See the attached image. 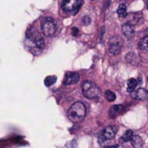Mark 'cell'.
Wrapping results in <instances>:
<instances>
[{
  "instance_id": "cell-7",
  "label": "cell",
  "mask_w": 148,
  "mask_h": 148,
  "mask_svg": "<svg viewBox=\"0 0 148 148\" xmlns=\"http://www.w3.org/2000/svg\"><path fill=\"white\" fill-rule=\"evenodd\" d=\"M80 80V75L76 72H68L65 75L64 80H63V84L65 86L68 85H73L79 82Z\"/></svg>"
},
{
  "instance_id": "cell-2",
  "label": "cell",
  "mask_w": 148,
  "mask_h": 148,
  "mask_svg": "<svg viewBox=\"0 0 148 148\" xmlns=\"http://www.w3.org/2000/svg\"><path fill=\"white\" fill-rule=\"evenodd\" d=\"M85 115H86L85 105L80 101L74 103L69 108L68 114L69 119L74 123H78L82 121L85 118Z\"/></svg>"
},
{
  "instance_id": "cell-17",
  "label": "cell",
  "mask_w": 148,
  "mask_h": 148,
  "mask_svg": "<svg viewBox=\"0 0 148 148\" xmlns=\"http://www.w3.org/2000/svg\"><path fill=\"white\" fill-rule=\"evenodd\" d=\"M137 81L134 79V78H132V79H129L128 82H127V91L129 93H132L135 90L136 87H137Z\"/></svg>"
},
{
  "instance_id": "cell-5",
  "label": "cell",
  "mask_w": 148,
  "mask_h": 148,
  "mask_svg": "<svg viewBox=\"0 0 148 148\" xmlns=\"http://www.w3.org/2000/svg\"><path fill=\"white\" fill-rule=\"evenodd\" d=\"M118 132V127H115V126H109V127H107L103 131L102 133L101 134L100 137H99V141L100 143H102L103 141L107 140H111V139H114V136L116 135Z\"/></svg>"
},
{
  "instance_id": "cell-6",
  "label": "cell",
  "mask_w": 148,
  "mask_h": 148,
  "mask_svg": "<svg viewBox=\"0 0 148 148\" xmlns=\"http://www.w3.org/2000/svg\"><path fill=\"white\" fill-rule=\"evenodd\" d=\"M121 51V40L118 36H113L110 39L109 52L112 55H118Z\"/></svg>"
},
{
  "instance_id": "cell-24",
  "label": "cell",
  "mask_w": 148,
  "mask_h": 148,
  "mask_svg": "<svg viewBox=\"0 0 148 148\" xmlns=\"http://www.w3.org/2000/svg\"><path fill=\"white\" fill-rule=\"evenodd\" d=\"M147 10H148V0H147Z\"/></svg>"
},
{
  "instance_id": "cell-4",
  "label": "cell",
  "mask_w": 148,
  "mask_h": 148,
  "mask_svg": "<svg viewBox=\"0 0 148 148\" xmlns=\"http://www.w3.org/2000/svg\"><path fill=\"white\" fill-rule=\"evenodd\" d=\"M42 32L46 36H53L56 31V25L55 20L52 17L47 16L42 20L41 23Z\"/></svg>"
},
{
  "instance_id": "cell-16",
  "label": "cell",
  "mask_w": 148,
  "mask_h": 148,
  "mask_svg": "<svg viewBox=\"0 0 148 148\" xmlns=\"http://www.w3.org/2000/svg\"><path fill=\"white\" fill-rule=\"evenodd\" d=\"M139 49L141 51H147L148 50V36H144L140 39L139 42Z\"/></svg>"
},
{
  "instance_id": "cell-11",
  "label": "cell",
  "mask_w": 148,
  "mask_h": 148,
  "mask_svg": "<svg viewBox=\"0 0 148 148\" xmlns=\"http://www.w3.org/2000/svg\"><path fill=\"white\" fill-rule=\"evenodd\" d=\"M122 33L124 34V36L127 38H132L134 36V25L127 23L125 24L122 25Z\"/></svg>"
},
{
  "instance_id": "cell-9",
  "label": "cell",
  "mask_w": 148,
  "mask_h": 148,
  "mask_svg": "<svg viewBox=\"0 0 148 148\" xmlns=\"http://www.w3.org/2000/svg\"><path fill=\"white\" fill-rule=\"evenodd\" d=\"M78 5V0H62V9L65 12L73 11Z\"/></svg>"
},
{
  "instance_id": "cell-21",
  "label": "cell",
  "mask_w": 148,
  "mask_h": 148,
  "mask_svg": "<svg viewBox=\"0 0 148 148\" xmlns=\"http://www.w3.org/2000/svg\"><path fill=\"white\" fill-rule=\"evenodd\" d=\"M82 23L84 24V25H88V24H90L91 23V18L88 16H85L83 18H82Z\"/></svg>"
},
{
  "instance_id": "cell-20",
  "label": "cell",
  "mask_w": 148,
  "mask_h": 148,
  "mask_svg": "<svg viewBox=\"0 0 148 148\" xmlns=\"http://www.w3.org/2000/svg\"><path fill=\"white\" fill-rule=\"evenodd\" d=\"M105 97H106V99H107L108 101H115V99H116L115 94H114V92L110 91V90H107V91H106V93H105Z\"/></svg>"
},
{
  "instance_id": "cell-8",
  "label": "cell",
  "mask_w": 148,
  "mask_h": 148,
  "mask_svg": "<svg viewBox=\"0 0 148 148\" xmlns=\"http://www.w3.org/2000/svg\"><path fill=\"white\" fill-rule=\"evenodd\" d=\"M131 97L135 100L147 101L148 100V90L145 88H139L131 93Z\"/></svg>"
},
{
  "instance_id": "cell-1",
  "label": "cell",
  "mask_w": 148,
  "mask_h": 148,
  "mask_svg": "<svg viewBox=\"0 0 148 148\" xmlns=\"http://www.w3.org/2000/svg\"><path fill=\"white\" fill-rule=\"evenodd\" d=\"M25 44L33 55L39 56L45 46V41L35 27H29L26 31Z\"/></svg>"
},
{
  "instance_id": "cell-13",
  "label": "cell",
  "mask_w": 148,
  "mask_h": 148,
  "mask_svg": "<svg viewBox=\"0 0 148 148\" xmlns=\"http://www.w3.org/2000/svg\"><path fill=\"white\" fill-rule=\"evenodd\" d=\"M126 60L127 62L134 65H138L140 62V58L134 53H128L126 56Z\"/></svg>"
},
{
  "instance_id": "cell-19",
  "label": "cell",
  "mask_w": 148,
  "mask_h": 148,
  "mask_svg": "<svg viewBox=\"0 0 148 148\" xmlns=\"http://www.w3.org/2000/svg\"><path fill=\"white\" fill-rule=\"evenodd\" d=\"M117 14L120 17H125L127 16V6L124 3H121L117 10Z\"/></svg>"
},
{
  "instance_id": "cell-15",
  "label": "cell",
  "mask_w": 148,
  "mask_h": 148,
  "mask_svg": "<svg viewBox=\"0 0 148 148\" xmlns=\"http://www.w3.org/2000/svg\"><path fill=\"white\" fill-rule=\"evenodd\" d=\"M131 143H132L133 147L135 148H140L143 146V140H142L141 137L139 135H134V137L131 140Z\"/></svg>"
},
{
  "instance_id": "cell-12",
  "label": "cell",
  "mask_w": 148,
  "mask_h": 148,
  "mask_svg": "<svg viewBox=\"0 0 148 148\" xmlns=\"http://www.w3.org/2000/svg\"><path fill=\"white\" fill-rule=\"evenodd\" d=\"M142 17L141 13H131L127 16V23L134 25L136 24Z\"/></svg>"
},
{
  "instance_id": "cell-25",
  "label": "cell",
  "mask_w": 148,
  "mask_h": 148,
  "mask_svg": "<svg viewBox=\"0 0 148 148\" xmlns=\"http://www.w3.org/2000/svg\"><path fill=\"white\" fill-rule=\"evenodd\" d=\"M147 82H148V76H147Z\"/></svg>"
},
{
  "instance_id": "cell-14",
  "label": "cell",
  "mask_w": 148,
  "mask_h": 148,
  "mask_svg": "<svg viewBox=\"0 0 148 148\" xmlns=\"http://www.w3.org/2000/svg\"><path fill=\"white\" fill-rule=\"evenodd\" d=\"M133 137H134V132H133L132 130H127V131L125 133V134H124L121 138H120V142H121V144H123V143L131 141L132 139H133Z\"/></svg>"
},
{
  "instance_id": "cell-3",
  "label": "cell",
  "mask_w": 148,
  "mask_h": 148,
  "mask_svg": "<svg viewBox=\"0 0 148 148\" xmlns=\"http://www.w3.org/2000/svg\"><path fill=\"white\" fill-rule=\"evenodd\" d=\"M82 94L83 95L91 100H95L97 99L100 95H101V90L100 88L94 82L86 81L82 84Z\"/></svg>"
},
{
  "instance_id": "cell-23",
  "label": "cell",
  "mask_w": 148,
  "mask_h": 148,
  "mask_svg": "<svg viewBox=\"0 0 148 148\" xmlns=\"http://www.w3.org/2000/svg\"><path fill=\"white\" fill-rule=\"evenodd\" d=\"M118 145H114V146H108V147H104L103 148H118Z\"/></svg>"
},
{
  "instance_id": "cell-18",
  "label": "cell",
  "mask_w": 148,
  "mask_h": 148,
  "mask_svg": "<svg viewBox=\"0 0 148 148\" xmlns=\"http://www.w3.org/2000/svg\"><path fill=\"white\" fill-rule=\"evenodd\" d=\"M56 80H57V77L56 75H49L45 78L44 84L46 87H50L56 82Z\"/></svg>"
},
{
  "instance_id": "cell-10",
  "label": "cell",
  "mask_w": 148,
  "mask_h": 148,
  "mask_svg": "<svg viewBox=\"0 0 148 148\" xmlns=\"http://www.w3.org/2000/svg\"><path fill=\"white\" fill-rule=\"evenodd\" d=\"M124 112H125L124 106H122V105H114V106H113V107H111L109 108L108 114H109V117L114 119L117 116H119L121 114H123Z\"/></svg>"
},
{
  "instance_id": "cell-22",
  "label": "cell",
  "mask_w": 148,
  "mask_h": 148,
  "mask_svg": "<svg viewBox=\"0 0 148 148\" xmlns=\"http://www.w3.org/2000/svg\"><path fill=\"white\" fill-rule=\"evenodd\" d=\"M78 34H79V29H78V28L73 27V28H72V35H73L74 36H76Z\"/></svg>"
}]
</instances>
